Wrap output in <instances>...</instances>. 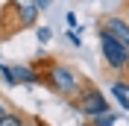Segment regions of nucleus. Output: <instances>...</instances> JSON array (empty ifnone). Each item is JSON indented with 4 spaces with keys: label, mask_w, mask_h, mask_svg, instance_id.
<instances>
[{
    "label": "nucleus",
    "mask_w": 129,
    "mask_h": 126,
    "mask_svg": "<svg viewBox=\"0 0 129 126\" xmlns=\"http://www.w3.org/2000/svg\"><path fill=\"white\" fill-rule=\"evenodd\" d=\"M120 15L129 21V0H123V6H120Z\"/></svg>",
    "instance_id": "11"
},
{
    "label": "nucleus",
    "mask_w": 129,
    "mask_h": 126,
    "mask_svg": "<svg viewBox=\"0 0 129 126\" xmlns=\"http://www.w3.org/2000/svg\"><path fill=\"white\" fill-rule=\"evenodd\" d=\"M32 71H35V85H44L50 94H59L64 100H71L82 85V73L71 65L59 62L56 56H41L32 62Z\"/></svg>",
    "instance_id": "1"
},
{
    "label": "nucleus",
    "mask_w": 129,
    "mask_h": 126,
    "mask_svg": "<svg viewBox=\"0 0 129 126\" xmlns=\"http://www.w3.org/2000/svg\"><path fill=\"white\" fill-rule=\"evenodd\" d=\"M50 3H53V0H35V6H38L41 12H44V9H50Z\"/></svg>",
    "instance_id": "10"
},
{
    "label": "nucleus",
    "mask_w": 129,
    "mask_h": 126,
    "mask_svg": "<svg viewBox=\"0 0 129 126\" xmlns=\"http://www.w3.org/2000/svg\"><path fill=\"white\" fill-rule=\"evenodd\" d=\"M112 97H117V103L123 109H129V79L126 76H117L112 82Z\"/></svg>",
    "instance_id": "7"
},
{
    "label": "nucleus",
    "mask_w": 129,
    "mask_h": 126,
    "mask_svg": "<svg viewBox=\"0 0 129 126\" xmlns=\"http://www.w3.org/2000/svg\"><path fill=\"white\" fill-rule=\"evenodd\" d=\"M26 120H29V114H24L18 109H6L0 114V126H26Z\"/></svg>",
    "instance_id": "8"
},
{
    "label": "nucleus",
    "mask_w": 129,
    "mask_h": 126,
    "mask_svg": "<svg viewBox=\"0 0 129 126\" xmlns=\"http://www.w3.org/2000/svg\"><path fill=\"white\" fill-rule=\"evenodd\" d=\"M0 73L9 85H32L35 82L32 65H0Z\"/></svg>",
    "instance_id": "6"
},
{
    "label": "nucleus",
    "mask_w": 129,
    "mask_h": 126,
    "mask_svg": "<svg viewBox=\"0 0 129 126\" xmlns=\"http://www.w3.org/2000/svg\"><path fill=\"white\" fill-rule=\"evenodd\" d=\"M97 29H106L109 35H114L120 44L129 47V21L120 15V12H109V15L97 18Z\"/></svg>",
    "instance_id": "5"
},
{
    "label": "nucleus",
    "mask_w": 129,
    "mask_h": 126,
    "mask_svg": "<svg viewBox=\"0 0 129 126\" xmlns=\"http://www.w3.org/2000/svg\"><path fill=\"white\" fill-rule=\"evenodd\" d=\"M38 15L41 9L35 6V0H6L0 6V44L32 29L38 24Z\"/></svg>",
    "instance_id": "2"
},
{
    "label": "nucleus",
    "mask_w": 129,
    "mask_h": 126,
    "mask_svg": "<svg viewBox=\"0 0 129 126\" xmlns=\"http://www.w3.org/2000/svg\"><path fill=\"white\" fill-rule=\"evenodd\" d=\"M82 126H94V123H91V120H88V123H82Z\"/></svg>",
    "instance_id": "15"
},
{
    "label": "nucleus",
    "mask_w": 129,
    "mask_h": 126,
    "mask_svg": "<svg viewBox=\"0 0 129 126\" xmlns=\"http://www.w3.org/2000/svg\"><path fill=\"white\" fill-rule=\"evenodd\" d=\"M97 35H100V53H103V65L109 68V73L120 76L123 68H126V59H129V47H126V44H120L114 35H109L106 29H97Z\"/></svg>",
    "instance_id": "4"
},
{
    "label": "nucleus",
    "mask_w": 129,
    "mask_h": 126,
    "mask_svg": "<svg viewBox=\"0 0 129 126\" xmlns=\"http://www.w3.org/2000/svg\"><path fill=\"white\" fill-rule=\"evenodd\" d=\"M94 126H114V120H117V114L114 111H103V114H94V117H88Z\"/></svg>",
    "instance_id": "9"
},
{
    "label": "nucleus",
    "mask_w": 129,
    "mask_h": 126,
    "mask_svg": "<svg viewBox=\"0 0 129 126\" xmlns=\"http://www.w3.org/2000/svg\"><path fill=\"white\" fill-rule=\"evenodd\" d=\"M71 109H76L82 114V117H94V114H103V111H109V97L100 91V85H97L94 79H82L79 91L71 97Z\"/></svg>",
    "instance_id": "3"
},
{
    "label": "nucleus",
    "mask_w": 129,
    "mask_h": 126,
    "mask_svg": "<svg viewBox=\"0 0 129 126\" xmlns=\"http://www.w3.org/2000/svg\"><path fill=\"white\" fill-rule=\"evenodd\" d=\"M35 126H47V123H44V120H41V117H35Z\"/></svg>",
    "instance_id": "14"
},
{
    "label": "nucleus",
    "mask_w": 129,
    "mask_h": 126,
    "mask_svg": "<svg viewBox=\"0 0 129 126\" xmlns=\"http://www.w3.org/2000/svg\"><path fill=\"white\" fill-rule=\"evenodd\" d=\"M120 76H126V79H129V59H126V68H123V73H120Z\"/></svg>",
    "instance_id": "13"
},
{
    "label": "nucleus",
    "mask_w": 129,
    "mask_h": 126,
    "mask_svg": "<svg viewBox=\"0 0 129 126\" xmlns=\"http://www.w3.org/2000/svg\"><path fill=\"white\" fill-rule=\"evenodd\" d=\"M38 38L41 41H50V29H38Z\"/></svg>",
    "instance_id": "12"
}]
</instances>
